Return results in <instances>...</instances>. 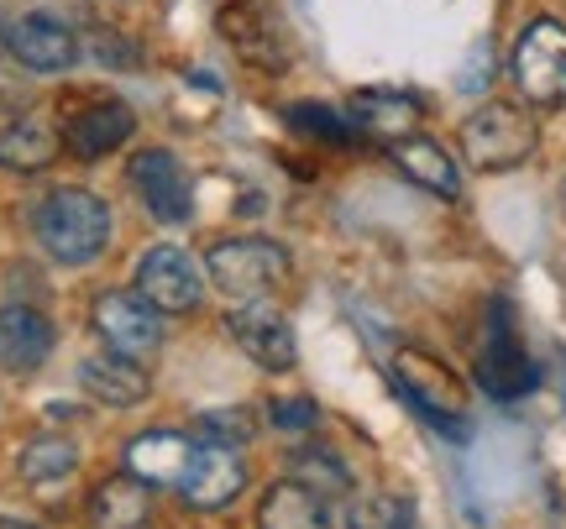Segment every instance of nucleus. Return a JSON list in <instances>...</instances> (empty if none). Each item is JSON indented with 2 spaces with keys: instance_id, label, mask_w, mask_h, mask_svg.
Listing matches in <instances>:
<instances>
[{
  "instance_id": "nucleus-23",
  "label": "nucleus",
  "mask_w": 566,
  "mask_h": 529,
  "mask_svg": "<svg viewBox=\"0 0 566 529\" xmlns=\"http://www.w3.org/2000/svg\"><path fill=\"white\" fill-rule=\"evenodd\" d=\"M21 477L27 483H59L69 472L80 467V446L69 441V435H32L27 446H21Z\"/></svg>"
},
{
  "instance_id": "nucleus-14",
  "label": "nucleus",
  "mask_w": 566,
  "mask_h": 529,
  "mask_svg": "<svg viewBox=\"0 0 566 529\" xmlns=\"http://www.w3.org/2000/svg\"><path fill=\"white\" fill-rule=\"evenodd\" d=\"M6 42H11L21 68H32V74H63V68H74V59H80V38L59 17H48V11L21 17L6 32Z\"/></svg>"
},
{
  "instance_id": "nucleus-10",
  "label": "nucleus",
  "mask_w": 566,
  "mask_h": 529,
  "mask_svg": "<svg viewBox=\"0 0 566 529\" xmlns=\"http://www.w3.org/2000/svg\"><path fill=\"white\" fill-rule=\"evenodd\" d=\"M137 294L147 305H158L163 315H189V309H200V299H205L200 263H195L189 252H179V246L158 242L153 252H142Z\"/></svg>"
},
{
  "instance_id": "nucleus-15",
  "label": "nucleus",
  "mask_w": 566,
  "mask_h": 529,
  "mask_svg": "<svg viewBox=\"0 0 566 529\" xmlns=\"http://www.w3.org/2000/svg\"><path fill=\"white\" fill-rule=\"evenodd\" d=\"M478 383L493 399H525L530 388L541 383V372H535L530 351L520 347V336H514L509 320H493V336H488L483 357H478Z\"/></svg>"
},
{
  "instance_id": "nucleus-13",
  "label": "nucleus",
  "mask_w": 566,
  "mask_h": 529,
  "mask_svg": "<svg viewBox=\"0 0 566 529\" xmlns=\"http://www.w3.org/2000/svg\"><path fill=\"white\" fill-rule=\"evenodd\" d=\"M388 158H394V168H399L415 189H424V194H436V200H446V204L462 200V158H451L436 137L409 131L399 142H388Z\"/></svg>"
},
{
  "instance_id": "nucleus-17",
  "label": "nucleus",
  "mask_w": 566,
  "mask_h": 529,
  "mask_svg": "<svg viewBox=\"0 0 566 529\" xmlns=\"http://www.w3.org/2000/svg\"><path fill=\"white\" fill-rule=\"evenodd\" d=\"M53 351V326L32 305H0V367L6 372H38Z\"/></svg>"
},
{
  "instance_id": "nucleus-7",
  "label": "nucleus",
  "mask_w": 566,
  "mask_h": 529,
  "mask_svg": "<svg viewBox=\"0 0 566 529\" xmlns=\"http://www.w3.org/2000/svg\"><path fill=\"white\" fill-rule=\"evenodd\" d=\"M216 32L226 38V47L258 68V74H283L289 68V38H283V21L258 6V0H226L216 11Z\"/></svg>"
},
{
  "instance_id": "nucleus-9",
  "label": "nucleus",
  "mask_w": 566,
  "mask_h": 529,
  "mask_svg": "<svg viewBox=\"0 0 566 529\" xmlns=\"http://www.w3.org/2000/svg\"><path fill=\"white\" fill-rule=\"evenodd\" d=\"M226 336L242 347V357H252V362L263 367V372H294V362H300V336L289 326V315L273 309L268 299L231 309V315H226Z\"/></svg>"
},
{
  "instance_id": "nucleus-4",
  "label": "nucleus",
  "mask_w": 566,
  "mask_h": 529,
  "mask_svg": "<svg viewBox=\"0 0 566 529\" xmlns=\"http://www.w3.org/2000/svg\"><path fill=\"white\" fill-rule=\"evenodd\" d=\"M509 74H514L520 100L535 105V110L566 105V21L562 17L525 21V32L514 38V53H509Z\"/></svg>"
},
{
  "instance_id": "nucleus-1",
  "label": "nucleus",
  "mask_w": 566,
  "mask_h": 529,
  "mask_svg": "<svg viewBox=\"0 0 566 529\" xmlns=\"http://www.w3.org/2000/svg\"><path fill=\"white\" fill-rule=\"evenodd\" d=\"M42 252L63 267H90L111 246V204L95 189H53L32 215Z\"/></svg>"
},
{
  "instance_id": "nucleus-28",
  "label": "nucleus",
  "mask_w": 566,
  "mask_h": 529,
  "mask_svg": "<svg viewBox=\"0 0 566 529\" xmlns=\"http://www.w3.org/2000/svg\"><path fill=\"white\" fill-rule=\"evenodd\" d=\"M488 84H493V42L478 38L472 59L462 63V80H457V89H462V95H483Z\"/></svg>"
},
{
  "instance_id": "nucleus-18",
  "label": "nucleus",
  "mask_w": 566,
  "mask_h": 529,
  "mask_svg": "<svg viewBox=\"0 0 566 529\" xmlns=\"http://www.w3.org/2000/svg\"><path fill=\"white\" fill-rule=\"evenodd\" d=\"M189 456H195L189 435H179V430H147V435H137L126 446V472L142 477L147 488H179Z\"/></svg>"
},
{
  "instance_id": "nucleus-3",
  "label": "nucleus",
  "mask_w": 566,
  "mask_h": 529,
  "mask_svg": "<svg viewBox=\"0 0 566 529\" xmlns=\"http://www.w3.org/2000/svg\"><path fill=\"white\" fill-rule=\"evenodd\" d=\"M289 273H294V263L273 236H226V242H210V252H205V278L221 288L231 305L273 299L289 284Z\"/></svg>"
},
{
  "instance_id": "nucleus-25",
  "label": "nucleus",
  "mask_w": 566,
  "mask_h": 529,
  "mask_svg": "<svg viewBox=\"0 0 566 529\" xmlns=\"http://www.w3.org/2000/svg\"><path fill=\"white\" fill-rule=\"evenodd\" d=\"M352 529H420V514L405 493H378L352 509Z\"/></svg>"
},
{
  "instance_id": "nucleus-21",
  "label": "nucleus",
  "mask_w": 566,
  "mask_h": 529,
  "mask_svg": "<svg viewBox=\"0 0 566 529\" xmlns=\"http://www.w3.org/2000/svg\"><path fill=\"white\" fill-rule=\"evenodd\" d=\"M147 519H153V493L132 472L105 477L101 488L90 493V525L95 529H142Z\"/></svg>"
},
{
  "instance_id": "nucleus-16",
  "label": "nucleus",
  "mask_w": 566,
  "mask_h": 529,
  "mask_svg": "<svg viewBox=\"0 0 566 529\" xmlns=\"http://www.w3.org/2000/svg\"><path fill=\"white\" fill-rule=\"evenodd\" d=\"M80 388L105 409H137L153 393V378H147L142 362L105 351V357H84L80 362Z\"/></svg>"
},
{
  "instance_id": "nucleus-29",
  "label": "nucleus",
  "mask_w": 566,
  "mask_h": 529,
  "mask_svg": "<svg viewBox=\"0 0 566 529\" xmlns=\"http://www.w3.org/2000/svg\"><path fill=\"white\" fill-rule=\"evenodd\" d=\"M90 42H95V59L105 63V68H122V63H137V47L122 38V32H111V27H95L90 32Z\"/></svg>"
},
{
  "instance_id": "nucleus-5",
  "label": "nucleus",
  "mask_w": 566,
  "mask_h": 529,
  "mask_svg": "<svg viewBox=\"0 0 566 529\" xmlns=\"http://www.w3.org/2000/svg\"><path fill=\"white\" fill-rule=\"evenodd\" d=\"M394 383H399V393H405L436 430L467 435V388L441 357H430V351H420V347H405L394 357Z\"/></svg>"
},
{
  "instance_id": "nucleus-19",
  "label": "nucleus",
  "mask_w": 566,
  "mask_h": 529,
  "mask_svg": "<svg viewBox=\"0 0 566 529\" xmlns=\"http://www.w3.org/2000/svg\"><path fill=\"white\" fill-rule=\"evenodd\" d=\"M258 529H331V498L294 477H279L258 504Z\"/></svg>"
},
{
  "instance_id": "nucleus-20",
  "label": "nucleus",
  "mask_w": 566,
  "mask_h": 529,
  "mask_svg": "<svg viewBox=\"0 0 566 529\" xmlns=\"http://www.w3.org/2000/svg\"><path fill=\"white\" fill-rule=\"evenodd\" d=\"M352 126L378 142H399L420 126V100L405 89H363V95H352Z\"/></svg>"
},
{
  "instance_id": "nucleus-6",
  "label": "nucleus",
  "mask_w": 566,
  "mask_h": 529,
  "mask_svg": "<svg viewBox=\"0 0 566 529\" xmlns=\"http://www.w3.org/2000/svg\"><path fill=\"white\" fill-rule=\"evenodd\" d=\"M95 336L116 357L153 362L163 351V309L147 305L137 288H105L101 299H95Z\"/></svg>"
},
{
  "instance_id": "nucleus-31",
  "label": "nucleus",
  "mask_w": 566,
  "mask_h": 529,
  "mask_svg": "<svg viewBox=\"0 0 566 529\" xmlns=\"http://www.w3.org/2000/svg\"><path fill=\"white\" fill-rule=\"evenodd\" d=\"M0 529H38V525H17V519H0Z\"/></svg>"
},
{
  "instance_id": "nucleus-12",
  "label": "nucleus",
  "mask_w": 566,
  "mask_h": 529,
  "mask_svg": "<svg viewBox=\"0 0 566 529\" xmlns=\"http://www.w3.org/2000/svg\"><path fill=\"white\" fill-rule=\"evenodd\" d=\"M132 131H137L132 105L90 100L84 110L69 116V126H63V147H69V158H80V163H101V158H111L116 147L132 142Z\"/></svg>"
},
{
  "instance_id": "nucleus-22",
  "label": "nucleus",
  "mask_w": 566,
  "mask_h": 529,
  "mask_svg": "<svg viewBox=\"0 0 566 529\" xmlns=\"http://www.w3.org/2000/svg\"><path fill=\"white\" fill-rule=\"evenodd\" d=\"M59 158V131L42 116H17L0 126V168L6 173H42Z\"/></svg>"
},
{
  "instance_id": "nucleus-8",
  "label": "nucleus",
  "mask_w": 566,
  "mask_h": 529,
  "mask_svg": "<svg viewBox=\"0 0 566 529\" xmlns=\"http://www.w3.org/2000/svg\"><path fill=\"white\" fill-rule=\"evenodd\" d=\"M132 189H137L142 210L163 225H184L195 215V183L189 168L168 152V147H142L132 158Z\"/></svg>"
},
{
  "instance_id": "nucleus-30",
  "label": "nucleus",
  "mask_w": 566,
  "mask_h": 529,
  "mask_svg": "<svg viewBox=\"0 0 566 529\" xmlns=\"http://www.w3.org/2000/svg\"><path fill=\"white\" fill-rule=\"evenodd\" d=\"M273 425L279 430H315L321 425V409H315V399H279V404H273Z\"/></svg>"
},
{
  "instance_id": "nucleus-33",
  "label": "nucleus",
  "mask_w": 566,
  "mask_h": 529,
  "mask_svg": "<svg viewBox=\"0 0 566 529\" xmlns=\"http://www.w3.org/2000/svg\"><path fill=\"white\" fill-rule=\"evenodd\" d=\"M562 200H566V183H562Z\"/></svg>"
},
{
  "instance_id": "nucleus-32",
  "label": "nucleus",
  "mask_w": 566,
  "mask_h": 529,
  "mask_svg": "<svg viewBox=\"0 0 566 529\" xmlns=\"http://www.w3.org/2000/svg\"><path fill=\"white\" fill-rule=\"evenodd\" d=\"M6 47H11V42H6V32H0V53H6Z\"/></svg>"
},
{
  "instance_id": "nucleus-26",
  "label": "nucleus",
  "mask_w": 566,
  "mask_h": 529,
  "mask_svg": "<svg viewBox=\"0 0 566 529\" xmlns=\"http://www.w3.org/2000/svg\"><path fill=\"white\" fill-rule=\"evenodd\" d=\"M289 116V126L294 131H304V137H321V142H352V116H342V110H331V105H289L283 110Z\"/></svg>"
},
{
  "instance_id": "nucleus-11",
  "label": "nucleus",
  "mask_w": 566,
  "mask_h": 529,
  "mask_svg": "<svg viewBox=\"0 0 566 529\" xmlns=\"http://www.w3.org/2000/svg\"><path fill=\"white\" fill-rule=\"evenodd\" d=\"M247 488V462L237 446H221V441H200L195 456H189V467L179 477V493L189 509L200 514H216L226 509L237 493Z\"/></svg>"
},
{
  "instance_id": "nucleus-27",
  "label": "nucleus",
  "mask_w": 566,
  "mask_h": 529,
  "mask_svg": "<svg viewBox=\"0 0 566 529\" xmlns=\"http://www.w3.org/2000/svg\"><path fill=\"white\" fill-rule=\"evenodd\" d=\"M200 441H221V446H237L242 451L252 441V420L242 409H205L200 414Z\"/></svg>"
},
{
  "instance_id": "nucleus-24",
  "label": "nucleus",
  "mask_w": 566,
  "mask_h": 529,
  "mask_svg": "<svg viewBox=\"0 0 566 529\" xmlns=\"http://www.w3.org/2000/svg\"><path fill=\"white\" fill-rule=\"evenodd\" d=\"M289 477L304 483V488H315L321 498H342L352 493V472L336 451H321V446H300L294 451V462H289Z\"/></svg>"
},
{
  "instance_id": "nucleus-2",
  "label": "nucleus",
  "mask_w": 566,
  "mask_h": 529,
  "mask_svg": "<svg viewBox=\"0 0 566 529\" xmlns=\"http://www.w3.org/2000/svg\"><path fill=\"white\" fill-rule=\"evenodd\" d=\"M462 163L472 173H514L541 152V126L525 105L514 100H483L462 121Z\"/></svg>"
}]
</instances>
